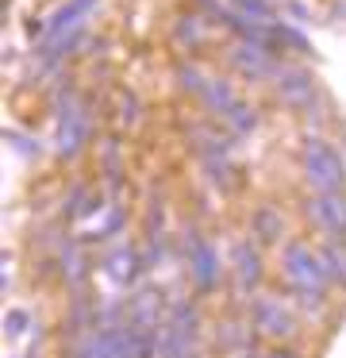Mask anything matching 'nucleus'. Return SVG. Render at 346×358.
<instances>
[{
    "mask_svg": "<svg viewBox=\"0 0 346 358\" xmlns=\"http://www.w3.org/2000/svg\"><path fill=\"white\" fill-rule=\"evenodd\" d=\"M281 266H284V281L292 285V293H296L300 301L304 304L323 301L331 278H327V266H323L319 250H312L308 243L292 239V243H284V250H281Z\"/></svg>",
    "mask_w": 346,
    "mask_h": 358,
    "instance_id": "nucleus-1",
    "label": "nucleus"
},
{
    "mask_svg": "<svg viewBox=\"0 0 346 358\" xmlns=\"http://www.w3.org/2000/svg\"><path fill=\"white\" fill-rule=\"evenodd\" d=\"M300 170L312 193H343L346 189V162L323 135H304L300 143Z\"/></svg>",
    "mask_w": 346,
    "mask_h": 358,
    "instance_id": "nucleus-2",
    "label": "nucleus"
},
{
    "mask_svg": "<svg viewBox=\"0 0 346 358\" xmlns=\"http://www.w3.org/2000/svg\"><path fill=\"white\" fill-rule=\"evenodd\" d=\"M227 66L250 85H261V81H273L277 73L284 70L281 55H277L269 43H254V39H235L227 50Z\"/></svg>",
    "mask_w": 346,
    "mask_h": 358,
    "instance_id": "nucleus-3",
    "label": "nucleus"
},
{
    "mask_svg": "<svg viewBox=\"0 0 346 358\" xmlns=\"http://www.w3.org/2000/svg\"><path fill=\"white\" fill-rule=\"evenodd\" d=\"M273 96L292 116H312L315 101H319V81L308 66H284L273 78Z\"/></svg>",
    "mask_w": 346,
    "mask_h": 358,
    "instance_id": "nucleus-4",
    "label": "nucleus"
},
{
    "mask_svg": "<svg viewBox=\"0 0 346 358\" xmlns=\"http://www.w3.org/2000/svg\"><path fill=\"white\" fill-rule=\"evenodd\" d=\"M92 120H89V104L77 93H66L58 101V131H54V147H58L62 158H73L77 150L89 143Z\"/></svg>",
    "mask_w": 346,
    "mask_h": 358,
    "instance_id": "nucleus-5",
    "label": "nucleus"
},
{
    "mask_svg": "<svg viewBox=\"0 0 346 358\" xmlns=\"http://www.w3.org/2000/svg\"><path fill=\"white\" fill-rule=\"evenodd\" d=\"M196 308L192 304H173L166 327H161V355L158 358H189L192 343H196Z\"/></svg>",
    "mask_w": 346,
    "mask_h": 358,
    "instance_id": "nucleus-6",
    "label": "nucleus"
},
{
    "mask_svg": "<svg viewBox=\"0 0 346 358\" xmlns=\"http://www.w3.org/2000/svg\"><path fill=\"white\" fill-rule=\"evenodd\" d=\"M304 216L315 231L346 243V193H312L304 201Z\"/></svg>",
    "mask_w": 346,
    "mask_h": 358,
    "instance_id": "nucleus-7",
    "label": "nucleus"
},
{
    "mask_svg": "<svg viewBox=\"0 0 346 358\" xmlns=\"http://www.w3.org/2000/svg\"><path fill=\"white\" fill-rule=\"evenodd\" d=\"M185 250H189V273H192V281H196V289L200 293H212V289L219 285V250L208 239H200L196 231L185 243Z\"/></svg>",
    "mask_w": 346,
    "mask_h": 358,
    "instance_id": "nucleus-8",
    "label": "nucleus"
},
{
    "mask_svg": "<svg viewBox=\"0 0 346 358\" xmlns=\"http://www.w3.org/2000/svg\"><path fill=\"white\" fill-rule=\"evenodd\" d=\"M166 296L161 289H138L135 296L127 301V324L143 327V331H161L166 327Z\"/></svg>",
    "mask_w": 346,
    "mask_h": 358,
    "instance_id": "nucleus-9",
    "label": "nucleus"
},
{
    "mask_svg": "<svg viewBox=\"0 0 346 358\" xmlns=\"http://www.w3.org/2000/svg\"><path fill=\"white\" fill-rule=\"evenodd\" d=\"M254 327H258L266 339H289L296 331V320L292 312L281 304V296H258L254 301Z\"/></svg>",
    "mask_w": 346,
    "mask_h": 358,
    "instance_id": "nucleus-10",
    "label": "nucleus"
},
{
    "mask_svg": "<svg viewBox=\"0 0 346 358\" xmlns=\"http://www.w3.org/2000/svg\"><path fill=\"white\" fill-rule=\"evenodd\" d=\"M96 4H100V0H66V4H62V8L50 16V24H46L43 47H54V43L77 35V31H81V24H85V16H89Z\"/></svg>",
    "mask_w": 346,
    "mask_h": 358,
    "instance_id": "nucleus-11",
    "label": "nucleus"
},
{
    "mask_svg": "<svg viewBox=\"0 0 346 358\" xmlns=\"http://www.w3.org/2000/svg\"><path fill=\"white\" fill-rule=\"evenodd\" d=\"M212 39V20L204 16L200 8H192V12H177V20H173V43H177V50H200L204 43Z\"/></svg>",
    "mask_w": 346,
    "mask_h": 358,
    "instance_id": "nucleus-12",
    "label": "nucleus"
},
{
    "mask_svg": "<svg viewBox=\"0 0 346 358\" xmlns=\"http://www.w3.org/2000/svg\"><path fill=\"white\" fill-rule=\"evenodd\" d=\"M231 273H235V289L238 293H254L261 281V255L254 243H235V250H231Z\"/></svg>",
    "mask_w": 346,
    "mask_h": 358,
    "instance_id": "nucleus-13",
    "label": "nucleus"
},
{
    "mask_svg": "<svg viewBox=\"0 0 346 358\" xmlns=\"http://www.w3.org/2000/svg\"><path fill=\"white\" fill-rule=\"evenodd\" d=\"M200 104H204V112L219 124V120L238 104V93H235V85H231L227 78H212V81H208V89L200 93Z\"/></svg>",
    "mask_w": 346,
    "mask_h": 358,
    "instance_id": "nucleus-14",
    "label": "nucleus"
},
{
    "mask_svg": "<svg viewBox=\"0 0 346 358\" xmlns=\"http://www.w3.org/2000/svg\"><path fill=\"white\" fill-rule=\"evenodd\" d=\"M138 270H143V262H138V255L131 247H115L112 255L104 258V273L115 285H131V281L138 278Z\"/></svg>",
    "mask_w": 346,
    "mask_h": 358,
    "instance_id": "nucleus-15",
    "label": "nucleus"
},
{
    "mask_svg": "<svg viewBox=\"0 0 346 358\" xmlns=\"http://www.w3.org/2000/svg\"><path fill=\"white\" fill-rule=\"evenodd\" d=\"M250 227L261 243H281L284 239V216L273 208V204H258L250 216Z\"/></svg>",
    "mask_w": 346,
    "mask_h": 358,
    "instance_id": "nucleus-16",
    "label": "nucleus"
},
{
    "mask_svg": "<svg viewBox=\"0 0 346 358\" xmlns=\"http://www.w3.org/2000/svg\"><path fill=\"white\" fill-rule=\"evenodd\" d=\"M173 81H177L181 93H189V96H196V101H200V93L208 89V81H212V78H208L196 62H177L173 66Z\"/></svg>",
    "mask_w": 346,
    "mask_h": 358,
    "instance_id": "nucleus-17",
    "label": "nucleus"
},
{
    "mask_svg": "<svg viewBox=\"0 0 346 358\" xmlns=\"http://www.w3.org/2000/svg\"><path fill=\"white\" fill-rule=\"evenodd\" d=\"M219 124H223V131H231L235 139H238V135H250L254 127H258V108H250L246 101H238L235 108L219 120Z\"/></svg>",
    "mask_w": 346,
    "mask_h": 358,
    "instance_id": "nucleus-18",
    "label": "nucleus"
},
{
    "mask_svg": "<svg viewBox=\"0 0 346 358\" xmlns=\"http://www.w3.org/2000/svg\"><path fill=\"white\" fill-rule=\"evenodd\" d=\"M319 255H323V266H327V278L335 281V285L346 289V243L331 239L327 247L319 250Z\"/></svg>",
    "mask_w": 346,
    "mask_h": 358,
    "instance_id": "nucleus-19",
    "label": "nucleus"
},
{
    "mask_svg": "<svg viewBox=\"0 0 346 358\" xmlns=\"http://www.w3.org/2000/svg\"><path fill=\"white\" fill-rule=\"evenodd\" d=\"M62 262H66V266H62V273H69V281H73V285H81L89 270H85V255L77 250V243H66V250H62Z\"/></svg>",
    "mask_w": 346,
    "mask_h": 358,
    "instance_id": "nucleus-20",
    "label": "nucleus"
},
{
    "mask_svg": "<svg viewBox=\"0 0 346 358\" xmlns=\"http://www.w3.org/2000/svg\"><path fill=\"white\" fill-rule=\"evenodd\" d=\"M120 108H123V112H120V124H127V127H131V124L138 120V112H135V108H138V104H135V96H123V101H120Z\"/></svg>",
    "mask_w": 346,
    "mask_h": 358,
    "instance_id": "nucleus-21",
    "label": "nucleus"
},
{
    "mask_svg": "<svg viewBox=\"0 0 346 358\" xmlns=\"http://www.w3.org/2000/svg\"><path fill=\"white\" fill-rule=\"evenodd\" d=\"M4 324H8V335H20V331H23V324H27V312L12 308V312H8V320H4Z\"/></svg>",
    "mask_w": 346,
    "mask_h": 358,
    "instance_id": "nucleus-22",
    "label": "nucleus"
},
{
    "mask_svg": "<svg viewBox=\"0 0 346 358\" xmlns=\"http://www.w3.org/2000/svg\"><path fill=\"white\" fill-rule=\"evenodd\" d=\"M261 358H296L292 350H269V355H261Z\"/></svg>",
    "mask_w": 346,
    "mask_h": 358,
    "instance_id": "nucleus-23",
    "label": "nucleus"
},
{
    "mask_svg": "<svg viewBox=\"0 0 346 358\" xmlns=\"http://www.w3.org/2000/svg\"><path fill=\"white\" fill-rule=\"evenodd\" d=\"M243 358H254V355H243Z\"/></svg>",
    "mask_w": 346,
    "mask_h": 358,
    "instance_id": "nucleus-24",
    "label": "nucleus"
}]
</instances>
